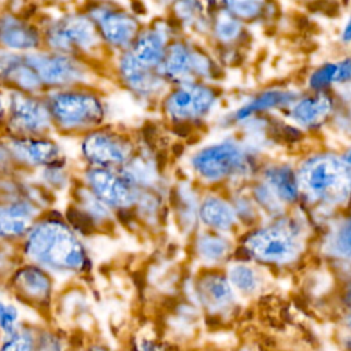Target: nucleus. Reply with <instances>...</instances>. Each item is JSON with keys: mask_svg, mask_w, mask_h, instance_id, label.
<instances>
[{"mask_svg": "<svg viewBox=\"0 0 351 351\" xmlns=\"http://www.w3.org/2000/svg\"><path fill=\"white\" fill-rule=\"evenodd\" d=\"M21 259L33 262L60 284L86 281L93 274V255L86 239L55 204L44 210L18 241Z\"/></svg>", "mask_w": 351, "mask_h": 351, "instance_id": "obj_1", "label": "nucleus"}, {"mask_svg": "<svg viewBox=\"0 0 351 351\" xmlns=\"http://www.w3.org/2000/svg\"><path fill=\"white\" fill-rule=\"evenodd\" d=\"M53 133L64 138H77L88 130L107 122L108 101L100 85H80L44 92Z\"/></svg>", "mask_w": 351, "mask_h": 351, "instance_id": "obj_2", "label": "nucleus"}, {"mask_svg": "<svg viewBox=\"0 0 351 351\" xmlns=\"http://www.w3.org/2000/svg\"><path fill=\"white\" fill-rule=\"evenodd\" d=\"M58 278L44 267L19 259L3 282L4 291L23 308L33 311L43 321H51L59 296Z\"/></svg>", "mask_w": 351, "mask_h": 351, "instance_id": "obj_3", "label": "nucleus"}, {"mask_svg": "<svg viewBox=\"0 0 351 351\" xmlns=\"http://www.w3.org/2000/svg\"><path fill=\"white\" fill-rule=\"evenodd\" d=\"M25 56L37 73L44 90L100 84L97 64L85 58L47 48L25 53Z\"/></svg>", "mask_w": 351, "mask_h": 351, "instance_id": "obj_4", "label": "nucleus"}, {"mask_svg": "<svg viewBox=\"0 0 351 351\" xmlns=\"http://www.w3.org/2000/svg\"><path fill=\"white\" fill-rule=\"evenodd\" d=\"M75 140L80 166L119 169L134 154V144L128 133L108 122L88 130Z\"/></svg>", "mask_w": 351, "mask_h": 351, "instance_id": "obj_5", "label": "nucleus"}, {"mask_svg": "<svg viewBox=\"0 0 351 351\" xmlns=\"http://www.w3.org/2000/svg\"><path fill=\"white\" fill-rule=\"evenodd\" d=\"M44 48L77 55L96 63L103 47L99 30L90 16L70 15L55 22L43 34Z\"/></svg>", "mask_w": 351, "mask_h": 351, "instance_id": "obj_6", "label": "nucleus"}, {"mask_svg": "<svg viewBox=\"0 0 351 351\" xmlns=\"http://www.w3.org/2000/svg\"><path fill=\"white\" fill-rule=\"evenodd\" d=\"M299 184L313 197L339 203L351 192V170L335 156H315L302 167Z\"/></svg>", "mask_w": 351, "mask_h": 351, "instance_id": "obj_7", "label": "nucleus"}, {"mask_svg": "<svg viewBox=\"0 0 351 351\" xmlns=\"http://www.w3.org/2000/svg\"><path fill=\"white\" fill-rule=\"evenodd\" d=\"M1 133L7 136L53 133L52 118L44 93L7 90V110Z\"/></svg>", "mask_w": 351, "mask_h": 351, "instance_id": "obj_8", "label": "nucleus"}, {"mask_svg": "<svg viewBox=\"0 0 351 351\" xmlns=\"http://www.w3.org/2000/svg\"><path fill=\"white\" fill-rule=\"evenodd\" d=\"M63 213L85 239L107 232L117 219V214L78 178L67 193Z\"/></svg>", "mask_w": 351, "mask_h": 351, "instance_id": "obj_9", "label": "nucleus"}, {"mask_svg": "<svg viewBox=\"0 0 351 351\" xmlns=\"http://www.w3.org/2000/svg\"><path fill=\"white\" fill-rule=\"evenodd\" d=\"M77 178L101 199L117 217L136 204L137 189L128 182L118 169L78 166Z\"/></svg>", "mask_w": 351, "mask_h": 351, "instance_id": "obj_10", "label": "nucleus"}, {"mask_svg": "<svg viewBox=\"0 0 351 351\" xmlns=\"http://www.w3.org/2000/svg\"><path fill=\"white\" fill-rule=\"evenodd\" d=\"M4 136L15 165L22 173L32 174L44 166L70 159L64 144L55 133L40 136Z\"/></svg>", "mask_w": 351, "mask_h": 351, "instance_id": "obj_11", "label": "nucleus"}, {"mask_svg": "<svg viewBox=\"0 0 351 351\" xmlns=\"http://www.w3.org/2000/svg\"><path fill=\"white\" fill-rule=\"evenodd\" d=\"M192 165L199 176L217 181L241 171L245 167V155L239 145L225 141L203 148L195 155Z\"/></svg>", "mask_w": 351, "mask_h": 351, "instance_id": "obj_12", "label": "nucleus"}, {"mask_svg": "<svg viewBox=\"0 0 351 351\" xmlns=\"http://www.w3.org/2000/svg\"><path fill=\"white\" fill-rule=\"evenodd\" d=\"M247 248L261 261L281 263L296 256L299 244L291 230L273 226L252 233L247 239Z\"/></svg>", "mask_w": 351, "mask_h": 351, "instance_id": "obj_13", "label": "nucleus"}, {"mask_svg": "<svg viewBox=\"0 0 351 351\" xmlns=\"http://www.w3.org/2000/svg\"><path fill=\"white\" fill-rule=\"evenodd\" d=\"M0 89L27 93H44V86L26 60L25 53L0 47Z\"/></svg>", "mask_w": 351, "mask_h": 351, "instance_id": "obj_14", "label": "nucleus"}, {"mask_svg": "<svg viewBox=\"0 0 351 351\" xmlns=\"http://www.w3.org/2000/svg\"><path fill=\"white\" fill-rule=\"evenodd\" d=\"M47 208L27 197L12 202L0 200V241L18 244L30 223Z\"/></svg>", "mask_w": 351, "mask_h": 351, "instance_id": "obj_15", "label": "nucleus"}, {"mask_svg": "<svg viewBox=\"0 0 351 351\" xmlns=\"http://www.w3.org/2000/svg\"><path fill=\"white\" fill-rule=\"evenodd\" d=\"M90 18L99 30L103 45L123 51L132 45L138 34V22L126 12L100 10L93 11Z\"/></svg>", "mask_w": 351, "mask_h": 351, "instance_id": "obj_16", "label": "nucleus"}, {"mask_svg": "<svg viewBox=\"0 0 351 351\" xmlns=\"http://www.w3.org/2000/svg\"><path fill=\"white\" fill-rule=\"evenodd\" d=\"M155 70L138 62L129 48L123 49L117 60V75L121 84L137 96H149L160 88L162 80Z\"/></svg>", "mask_w": 351, "mask_h": 351, "instance_id": "obj_17", "label": "nucleus"}, {"mask_svg": "<svg viewBox=\"0 0 351 351\" xmlns=\"http://www.w3.org/2000/svg\"><path fill=\"white\" fill-rule=\"evenodd\" d=\"M213 103V90L202 85L191 84L170 93L165 101V108L174 119H188L206 114Z\"/></svg>", "mask_w": 351, "mask_h": 351, "instance_id": "obj_18", "label": "nucleus"}, {"mask_svg": "<svg viewBox=\"0 0 351 351\" xmlns=\"http://www.w3.org/2000/svg\"><path fill=\"white\" fill-rule=\"evenodd\" d=\"M0 47L19 53H29L44 47L43 34L33 25L19 18L3 16L0 19Z\"/></svg>", "mask_w": 351, "mask_h": 351, "instance_id": "obj_19", "label": "nucleus"}, {"mask_svg": "<svg viewBox=\"0 0 351 351\" xmlns=\"http://www.w3.org/2000/svg\"><path fill=\"white\" fill-rule=\"evenodd\" d=\"M77 167L71 160L56 162L32 173L33 180L55 199L67 196L77 181Z\"/></svg>", "mask_w": 351, "mask_h": 351, "instance_id": "obj_20", "label": "nucleus"}, {"mask_svg": "<svg viewBox=\"0 0 351 351\" xmlns=\"http://www.w3.org/2000/svg\"><path fill=\"white\" fill-rule=\"evenodd\" d=\"M159 67L163 74L178 78L189 73H204L208 63L204 56L193 53L181 43H174L166 48L165 58Z\"/></svg>", "mask_w": 351, "mask_h": 351, "instance_id": "obj_21", "label": "nucleus"}, {"mask_svg": "<svg viewBox=\"0 0 351 351\" xmlns=\"http://www.w3.org/2000/svg\"><path fill=\"white\" fill-rule=\"evenodd\" d=\"M129 49L143 64L159 69L166 52V34L160 29L138 32Z\"/></svg>", "mask_w": 351, "mask_h": 351, "instance_id": "obj_22", "label": "nucleus"}, {"mask_svg": "<svg viewBox=\"0 0 351 351\" xmlns=\"http://www.w3.org/2000/svg\"><path fill=\"white\" fill-rule=\"evenodd\" d=\"M330 110V101L325 95L307 97L298 101L291 110V117L304 126H314L322 122Z\"/></svg>", "mask_w": 351, "mask_h": 351, "instance_id": "obj_23", "label": "nucleus"}, {"mask_svg": "<svg viewBox=\"0 0 351 351\" xmlns=\"http://www.w3.org/2000/svg\"><path fill=\"white\" fill-rule=\"evenodd\" d=\"M37 324L29 319L21 322L12 332L0 336V350L5 351H34Z\"/></svg>", "mask_w": 351, "mask_h": 351, "instance_id": "obj_24", "label": "nucleus"}, {"mask_svg": "<svg viewBox=\"0 0 351 351\" xmlns=\"http://www.w3.org/2000/svg\"><path fill=\"white\" fill-rule=\"evenodd\" d=\"M200 217L208 226L219 230H228L234 223L233 210L218 197H207L202 203Z\"/></svg>", "mask_w": 351, "mask_h": 351, "instance_id": "obj_25", "label": "nucleus"}, {"mask_svg": "<svg viewBox=\"0 0 351 351\" xmlns=\"http://www.w3.org/2000/svg\"><path fill=\"white\" fill-rule=\"evenodd\" d=\"M71 337L64 328L53 325L51 321L37 324L36 350L37 351H59L70 347Z\"/></svg>", "mask_w": 351, "mask_h": 351, "instance_id": "obj_26", "label": "nucleus"}, {"mask_svg": "<svg viewBox=\"0 0 351 351\" xmlns=\"http://www.w3.org/2000/svg\"><path fill=\"white\" fill-rule=\"evenodd\" d=\"M269 188L274 195L285 202H292L298 196V178L288 167H271L265 174Z\"/></svg>", "mask_w": 351, "mask_h": 351, "instance_id": "obj_27", "label": "nucleus"}, {"mask_svg": "<svg viewBox=\"0 0 351 351\" xmlns=\"http://www.w3.org/2000/svg\"><path fill=\"white\" fill-rule=\"evenodd\" d=\"M202 293L211 307H225L233 300V291L229 282L217 274H211L202 281Z\"/></svg>", "mask_w": 351, "mask_h": 351, "instance_id": "obj_28", "label": "nucleus"}, {"mask_svg": "<svg viewBox=\"0 0 351 351\" xmlns=\"http://www.w3.org/2000/svg\"><path fill=\"white\" fill-rule=\"evenodd\" d=\"M23 307L12 299L7 292L5 296H0V336L12 332L23 318Z\"/></svg>", "mask_w": 351, "mask_h": 351, "instance_id": "obj_29", "label": "nucleus"}, {"mask_svg": "<svg viewBox=\"0 0 351 351\" xmlns=\"http://www.w3.org/2000/svg\"><path fill=\"white\" fill-rule=\"evenodd\" d=\"M326 250L337 258L351 261V218L336 228L328 240Z\"/></svg>", "mask_w": 351, "mask_h": 351, "instance_id": "obj_30", "label": "nucleus"}, {"mask_svg": "<svg viewBox=\"0 0 351 351\" xmlns=\"http://www.w3.org/2000/svg\"><path fill=\"white\" fill-rule=\"evenodd\" d=\"M292 97L291 93L287 92H277V90H271V92H266L261 96H258L255 100H252L250 104H247L245 107H243L239 112L237 117L239 118H245L250 114L255 112V111H261V110H266L278 104H284L287 101H289Z\"/></svg>", "mask_w": 351, "mask_h": 351, "instance_id": "obj_31", "label": "nucleus"}, {"mask_svg": "<svg viewBox=\"0 0 351 351\" xmlns=\"http://www.w3.org/2000/svg\"><path fill=\"white\" fill-rule=\"evenodd\" d=\"M230 284L243 293H252L258 288V274L247 265H234L229 270Z\"/></svg>", "mask_w": 351, "mask_h": 351, "instance_id": "obj_32", "label": "nucleus"}, {"mask_svg": "<svg viewBox=\"0 0 351 351\" xmlns=\"http://www.w3.org/2000/svg\"><path fill=\"white\" fill-rule=\"evenodd\" d=\"M228 250L229 245L226 240L214 234H206L197 243V251L200 256L207 262H215L221 259L226 255Z\"/></svg>", "mask_w": 351, "mask_h": 351, "instance_id": "obj_33", "label": "nucleus"}, {"mask_svg": "<svg viewBox=\"0 0 351 351\" xmlns=\"http://www.w3.org/2000/svg\"><path fill=\"white\" fill-rule=\"evenodd\" d=\"M226 10L239 19H254L256 18L263 7L266 0H221Z\"/></svg>", "mask_w": 351, "mask_h": 351, "instance_id": "obj_34", "label": "nucleus"}, {"mask_svg": "<svg viewBox=\"0 0 351 351\" xmlns=\"http://www.w3.org/2000/svg\"><path fill=\"white\" fill-rule=\"evenodd\" d=\"M239 18L232 15L228 10L221 12L215 19V33L222 41H232L240 33Z\"/></svg>", "mask_w": 351, "mask_h": 351, "instance_id": "obj_35", "label": "nucleus"}, {"mask_svg": "<svg viewBox=\"0 0 351 351\" xmlns=\"http://www.w3.org/2000/svg\"><path fill=\"white\" fill-rule=\"evenodd\" d=\"M19 171L14 156L11 154V149L8 147V143L5 140V136L0 133V176L1 174H12Z\"/></svg>", "mask_w": 351, "mask_h": 351, "instance_id": "obj_36", "label": "nucleus"}, {"mask_svg": "<svg viewBox=\"0 0 351 351\" xmlns=\"http://www.w3.org/2000/svg\"><path fill=\"white\" fill-rule=\"evenodd\" d=\"M336 69H337V64H333V63H328V64L319 67L310 77V86H313L315 89H319V88L328 85L329 82L335 81Z\"/></svg>", "mask_w": 351, "mask_h": 351, "instance_id": "obj_37", "label": "nucleus"}, {"mask_svg": "<svg viewBox=\"0 0 351 351\" xmlns=\"http://www.w3.org/2000/svg\"><path fill=\"white\" fill-rule=\"evenodd\" d=\"M176 11L180 18L182 16L184 19H192L200 15V12L203 11V5L200 0H178L176 3Z\"/></svg>", "mask_w": 351, "mask_h": 351, "instance_id": "obj_38", "label": "nucleus"}, {"mask_svg": "<svg viewBox=\"0 0 351 351\" xmlns=\"http://www.w3.org/2000/svg\"><path fill=\"white\" fill-rule=\"evenodd\" d=\"M348 80H351V58H347L343 62L337 63L336 75H335V81L337 82L348 81Z\"/></svg>", "mask_w": 351, "mask_h": 351, "instance_id": "obj_39", "label": "nucleus"}, {"mask_svg": "<svg viewBox=\"0 0 351 351\" xmlns=\"http://www.w3.org/2000/svg\"><path fill=\"white\" fill-rule=\"evenodd\" d=\"M5 110H7V92L0 89V133L3 130V125L5 119Z\"/></svg>", "mask_w": 351, "mask_h": 351, "instance_id": "obj_40", "label": "nucleus"}, {"mask_svg": "<svg viewBox=\"0 0 351 351\" xmlns=\"http://www.w3.org/2000/svg\"><path fill=\"white\" fill-rule=\"evenodd\" d=\"M343 40H344V41H351V18L348 19V22H347L346 26H344V30H343Z\"/></svg>", "mask_w": 351, "mask_h": 351, "instance_id": "obj_41", "label": "nucleus"}, {"mask_svg": "<svg viewBox=\"0 0 351 351\" xmlns=\"http://www.w3.org/2000/svg\"><path fill=\"white\" fill-rule=\"evenodd\" d=\"M346 162H347L348 166H351V149L348 151V154H347V156H346Z\"/></svg>", "mask_w": 351, "mask_h": 351, "instance_id": "obj_42", "label": "nucleus"}, {"mask_svg": "<svg viewBox=\"0 0 351 351\" xmlns=\"http://www.w3.org/2000/svg\"><path fill=\"white\" fill-rule=\"evenodd\" d=\"M348 303L351 304V289H350V292H348Z\"/></svg>", "mask_w": 351, "mask_h": 351, "instance_id": "obj_43", "label": "nucleus"}, {"mask_svg": "<svg viewBox=\"0 0 351 351\" xmlns=\"http://www.w3.org/2000/svg\"><path fill=\"white\" fill-rule=\"evenodd\" d=\"M348 324H350V326H351V317H350V319H348Z\"/></svg>", "mask_w": 351, "mask_h": 351, "instance_id": "obj_44", "label": "nucleus"}]
</instances>
